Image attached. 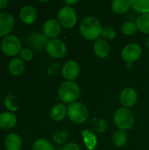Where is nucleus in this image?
<instances>
[{"label":"nucleus","mask_w":149,"mask_h":150,"mask_svg":"<svg viewBox=\"0 0 149 150\" xmlns=\"http://www.w3.org/2000/svg\"><path fill=\"white\" fill-rule=\"evenodd\" d=\"M103 26L100 21L92 16L83 18L79 24L81 35L88 40H97L101 36Z\"/></svg>","instance_id":"1"},{"label":"nucleus","mask_w":149,"mask_h":150,"mask_svg":"<svg viewBox=\"0 0 149 150\" xmlns=\"http://www.w3.org/2000/svg\"><path fill=\"white\" fill-rule=\"evenodd\" d=\"M80 87L79 85L72 81L63 82L58 90V95L61 100L66 104L75 103L76 100L80 96Z\"/></svg>","instance_id":"2"},{"label":"nucleus","mask_w":149,"mask_h":150,"mask_svg":"<svg viewBox=\"0 0 149 150\" xmlns=\"http://www.w3.org/2000/svg\"><path fill=\"white\" fill-rule=\"evenodd\" d=\"M114 123L119 128V130H129L131 129L135 122V117L133 112L127 108L118 109L113 116Z\"/></svg>","instance_id":"3"},{"label":"nucleus","mask_w":149,"mask_h":150,"mask_svg":"<svg viewBox=\"0 0 149 150\" xmlns=\"http://www.w3.org/2000/svg\"><path fill=\"white\" fill-rule=\"evenodd\" d=\"M1 51L8 57H14L18 55L21 49L22 44L19 38L15 34H10L3 38L0 44Z\"/></svg>","instance_id":"4"},{"label":"nucleus","mask_w":149,"mask_h":150,"mask_svg":"<svg viewBox=\"0 0 149 150\" xmlns=\"http://www.w3.org/2000/svg\"><path fill=\"white\" fill-rule=\"evenodd\" d=\"M68 116L74 123L83 124L88 120L89 111L83 103L75 102L68 105Z\"/></svg>","instance_id":"5"},{"label":"nucleus","mask_w":149,"mask_h":150,"mask_svg":"<svg viewBox=\"0 0 149 150\" xmlns=\"http://www.w3.org/2000/svg\"><path fill=\"white\" fill-rule=\"evenodd\" d=\"M57 20L64 28H72L76 25L77 15L72 6H62L57 12Z\"/></svg>","instance_id":"6"},{"label":"nucleus","mask_w":149,"mask_h":150,"mask_svg":"<svg viewBox=\"0 0 149 150\" xmlns=\"http://www.w3.org/2000/svg\"><path fill=\"white\" fill-rule=\"evenodd\" d=\"M47 54L54 59L62 58L67 53L66 44L60 39H52L49 40L45 47Z\"/></svg>","instance_id":"7"},{"label":"nucleus","mask_w":149,"mask_h":150,"mask_svg":"<svg viewBox=\"0 0 149 150\" xmlns=\"http://www.w3.org/2000/svg\"><path fill=\"white\" fill-rule=\"evenodd\" d=\"M141 54H142V49L141 46L134 42L126 45L121 53V56L123 60L127 63H133L138 61L141 58Z\"/></svg>","instance_id":"8"},{"label":"nucleus","mask_w":149,"mask_h":150,"mask_svg":"<svg viewBox=\"0 0 149 150\" xmlns=\"http://www.w3.org/2000/svg\"><path fill=\"white\" fill-rule=\"evenodd\" d=\"M61 75L67 81L76 80L80 75V66L73 60L66 62L61 68Z\"/></svg>","instance_id":"9"},{"label":"nucleus","mask_w":149,"mask_h":150,"mask_svg":"<svg viewBox=\"0 0 149 150\" xmlns=\"http://www.w3.org/2000/svg\"><path fill=\"white\" fill-rule=\"evenodd\" d=\"M15 19L10 12H0V37L10 35L14 28Z\"/></svg>","instance_id":"10"},{"label":"nucleus","mask_w":149,"mask_h":150,"mask_svg":"<svg viewBox=\"0 0 149 150\" xmlns=\"http://www.w3.org/2000/svg\"><path fill=\"white\" fill-rule=\"evenodd\" d=\"M138 100V94L135 89L128 87L124 89L119 96V101L124 108H131L134 106Z\"/></svg>","instance_id":"11"},{"label":"nucleus","mask_w":149,"mask_h":150,"mask_svg":"<svg viewBox=\"0 0 149 150\" xmlns=\"http://www.w3.org/2000/svg\"><path fill=\"white\" fill-rule=\"evenodd\" d=\"M43 33L47 37L52 39H57L61 33V25L55 18H49L43 24Z\"/></svg>","instance_id":"12"},{"label":"nucleus","mask_w":149,"mask_h":150,"mask_svg":"<svg viewBox=\"0 0 149 150\" xmlns=\"http://www.w3.org/2000/svg\"><path fill=\"white\" fill-rule=\"evenodd\" d=\"M37 18V11L32 5L25 4L19 11V18L23 24L30 25L33 24Z\"/></svg>","instance_id":"13"},{"label":"nucleus","mask_w":149,"mask_h":150,"mask_svg":"<svg viewBox=\"0 0 149 150\" xmlns=\"http://www.w3.org/2000/svg\"><path fill=\"white\" fill-rule=\"evenodd\" d=\"M18 122L17 116L11 112H4L0 113V129H12Z\"/></svg>","instance_id":"14"},{"label":"nucleus","mask_w":149,"mask_h":150,"mask_svg":"<svg viewBox=\"0 0 149 150\" xmlns=\"http://www.w3.org/2000/svg\"><path fill=\"white\" fill-rule=\"evenodd\" d=\"M93 50L96 56L100 59H104L106 58L110 53V45L107 40L104 39H98L94 42Z\"/></svg>","instance_id":"15"},{"label":"nucleus","mask_w":149,"mask_h":150,"mask_svg":"<svg viewBox=\"0 0 149 150\" xmlns=\"http://www.w3.org/2000/svg\"><path fill=\"white\" fill-rule=\"evenodd\" d=\"M22 144L21 137L15 133L9 134L4 142V145L6 150H21Z\"/></svg>","instance_id":"16"},{"label":"nucleus","mask_w":149,"mask_h":150,"mask_svg":"<svg viewBox=\"0 0 149 150\" xmlns=\"http://www.w3.org/2000/svg\"><path fill=\"white\" fill-rule=\"evenodd\" d=\"M25 65L24 61L18 57L12 58L8 65V70L10 74L13 76H18L22 75L25 71Z\"/></svg>","instance_id":"17"},{"label":"nucleus","mask_w":149,"mask_h":150,"mask_svg":"<svg viewBox=\"0 0 149 150\" xmlns=\"http://www.w3.org/2000/svg\"><path fill=\"white\" fill-rule=\"evenodd\" d=\"M67 115H68V108H66L64 104L61 103L54 105L50 110V117L54 121L56 122L62 121Z\"/></svg>","instance_id":"18"},{"label":"nucleus","mask_w":149,"mask_h":150,"mask_svg":"<svg viewBox=\"0 0 149 150\" xmlns=\"http://www.w3.org/2000/svg\"><path fill=\"white\" fill-rule=\"evenodd\" d=\"M48 40H49L48 38L44 33H32L28 38V43L31 45V47L34 48H41L43 46L46 47Z\"/></svg>","instance_id":"19"},{"label":"nucleus","mask_w":149,"mask_h":150,"mask_svg":"<svg viewBox=\"0 0 149 150\" xmlns=\"http://www.w3.org/2000/svg\"><path fill=\"white\" fill-rule=\"evenodd\" d=\"M112 10L118 14H124L132 8V1L128 0H116L111 4Z\"/></svg>","instance_id":"20"},{"label":"nucleus","mask_w":149,"mask_h":150,"mask_svg":"<svg viewBox=\"0 0 149 150\" xmlns=\"http://www.w3.org/2000/svg\"><path fill=\"white\" fill-rule=\"evenodd\" d=\"M4 105L8 112H14L19 109V102L18 98L13 94H8L4 98Z\"/></svg>","instance_id":"21"},{"label":"nucleus","mask_w":149,"mask_h":150,"mask_svg":"<svg viewBox=\"0 0 149 150\" xmlns=\"http://www.w3.org/2000/svg\"><path fill=\"white\" fill-rule=\"evenodd\" d=\"M135 23L137 25L138 30L143 33L149 34V13L141 14L136 19Z\"/></svg>","instance_id":"22"},{"label":"nucleus","mask_w":149,"mask_h":150,"mask_svg":"<svg viewBox=\"0 0 149 150\" xmlns=\"http://www.w3.org/2000/svg\"><path fill=\"white\" fill-rule=\"evenodd\" d=\"M132 8L141 14L149 13V0H132Z\"/></svg>","instance_id":"23"},{"label":"nucleus","mask_w":149,"mask_h":150,"mask_svg":"<svg viewBox=\"0 0 149 150\" xmlns=\"http://www.w3.org/2000/svg\"><path fill=\"white\" fill-rule=\"evenodd\" d=\"M32 150H54V146L50 141L40 138L33 142Z\"/></svg>","instance_id":"24"},{"label":"nucleus","mask_w":149,"mask_h":150,"mask_svg":"<svg viewBox=\"0 0 149 150\" xmlns=\"http://www.w3.org/2000/svg\"><path fill=\"white\" fill-rule=\"evenodd\" d=\"M112 142L114 145L117 147L120 148V147L125 146L127 142V135L126 134V131H123V130L116 131L112 136Z\"/></svg>","instance_id":"25"},{"label":"nucleus","mask_w":149,"mask_h":150,"mask_svg":"<svg viewBox=\"0 0 149 150\" xmlns=\"http://www.w3.org/2000/svg\"><path fill=\"white\" fill-rule=\"evenodd\" d=\"M90 123L93 126V129L97 134H102L107 129V123L99 118H93L90 120Z\"/></svg>","instance_id":"26"},{"label":"nucleus","mask_w":149,"mask_h":150,"mask_svg":"<svg viewBox=\"0 0 149 150\" xmlns=\"http://www.w3.org/2000/svg\"><path fill=\"white\" fill-rule=\"evenodd\" d=\"M138 31V27L136 23L133 22V21H127L125 22L122 25H121V32L127 36H131L133 35L134 33H136V32Z\"/></svg>","instance_id":"27"},{"label":"nucleus","mask_w":149,"mask_h":150,"mask_svg":"<svg viewBox=\"0 0 149 150\" xmlns=\"http://www.w3.org/2000/svg\"><path fill=\"white\" fill-rule=\"evenodd\" d=\"M116 34H117V32L112 26L106 25V26L103 27L101 36L105 40H112L116 37Z\"/></svg>","instance_id":"28"},{"label":"nucleus","mask_w":149,"mask_h":150,"mask_svg":"<svg viewBox=\"0 0 149 150\" xmlns=\"http://www.w3.org/2000/svg\"><path fill=\"white\" fill-rule=\"evenodd\" d=\"M68 139V132L67 130L58 131L53 134V140L58 144H62Z\"/></svg>","instance_id":"29"},{"label":"nucleus","mask_w":149,"mask_h":150,"mask_svg":"<svg viewBox=\"0 0 149 150\" xmlns=\"http://www.w3.org/2000/svg\"><path fill=\"white\" fill-rule=\"evenodd\" d=\"M19 58H21L25 62H30L33 58V52L29 47H24L21 49L19 53Z\"/></svg>","instance_id":"30"},{"label":"nucleus","mask_w":149,"mask_h":150,"mask_svg":"<svg viewBox=\"0 0 149 150\" xmlns=\"http://www.w3.org/2000/svg\"><path fill=\"white\" fill-rule=\"evenodd\" d=\"M83 134H84V142H85V144L87 145V147L90 149H93L94 147L96 146V142H91V140L92 141H96V137L90 132V134H87V131H84Z\"/></svg>","instance_id":"31"},{"label":"nucleus","mask_w":149,"mask_h":150,"mask_svg":"<svg viewBox=\"0 0 149 150\" xmlns=\"http://www.w3.org/2000/svg\"><path fill=\"white\" fill-rule=\"evenodd\" d=\"M62 150H80L79 146L75 143V142H70L67 145L64 146V148L62 149Z\"/></svg>","instance_id":"32"},{"label":"nucleus","mask_w":149,"mask_h":150,"mask_svg":"<svg viewBox=\"0 0 149 150\" xmlns=\"http://www.w3.org/2000/svg\"><path fill=\"white\" fill-rule=\"evenodd\" d=\"M9 4V1L8 0H0V10H3Z\"/></svg>","instance_id":"33"},{"label":"nucleus","mask_w":149,"mask_h":150,"mask_svg":"<svg viewBox=\"0 0 149 150\" xmlns=\"http://www.w3.org/2000/svg\"><path fill=\"white\" fill-rule=\"evenodd\" d=\"M78 3V0H67V1H65V4L68 5V6H72V5H74V4H76Z\"/></svg>","instance_id":"34"},{"label":"nucleus","mask_w":149,"mask_h":150,"mask_svg":"<svg viewBox=\"0 0 149 150\" xmlns=\"http://www.w3.org/2000/svg\"><path fill=\"white\" fill-rule=\"evenodd\" d=\"M126 67H127V69H133V63H127L126 64Z\"/></svg>","instance_id":"35"},{"label":"nucleus","mask_w":149,"mask_h":150,"mask_svg":"<svg viewBox=\"0 0 149 150\" xmlns=\"http://www.w3.org/2000/svg\"><path fill=\"white\" fill-rule=\"evenodd\" d=\"M147 46L148 47V48H149V37L148 38V40H147Z\"/></svg>","instance_id":"36"}]
</instances>
